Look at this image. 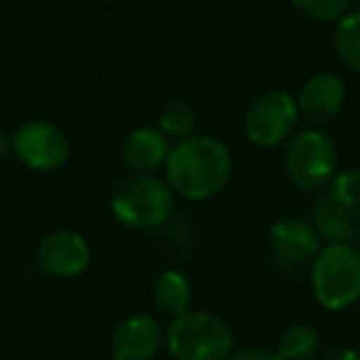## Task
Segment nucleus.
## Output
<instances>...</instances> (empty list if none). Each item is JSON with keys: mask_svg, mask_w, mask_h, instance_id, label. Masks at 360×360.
I'll return each instance as SVG.
<instances>
[{"mask_svg": "<svg viewBox=\"0 0 360 360\" xmlns=\"http://www.w3.org/2000/svg\"><path fill=\"white\" fill-rule=\"evenodd\" d=\"M232 153L217 136L195 134L170 146L165 160V183L175 195L200 202L227 188L232 178Z\"/></svg>", "mask_w": 360, "mask_h": 360, "instance_id": "obj_1", "label": "nucleus"}, {"mask_svg": "<svg viewBox=\"0 0 360 360\" xmlns=\"http://www.w3.org/2000/svg\"><path fill=\"white\" fill-rule=\"evenodd\" d=\"M309 222L328 245H353L360 240V168H345L319 191Z\"/></svg>", "mask_w": 360, "mask_h": 360, "instance_id": "obj_2", "label": "nucleus"}, {"mask_svg": "<svg viewBox=\"0 0 360 360\" xmlns=\"http://www.w3.org/2000/svg\"><path fill=\"white\" fill-rule=\"evenodd\" d=\"M109 207L121 225L134 230H155L173 217L175 193L158 175L131 173L111 191Z\"/></svg>", "mask_w": 360, "mask_h": 360, "instance_id": "obj_3", "label": "nucleus"}, {"mask_svg": "<svg viewBox=\"0 0 360 360\" xmlns=\"http://www.w3.org/2000/svg\"><path fill=\"white\" fill-rule=\"evenodd\" d=\"M165 345L173 360H227L235 350V335L220 316L188 311L170 321Z\"/></svg>", "mask_w": 360, "mask_h": 360, "instance_id": "obj_4", "label": "nucleus"}, {"mask_svg": "<svg viewBox=\"0 0 360 360\" xmlns=\"http://www.w3.org/2000/svg\"><path fill=\"white\" fill-rule=\"evenodd\" d=\"M311 291L328 311H343L360 301V250L355 245H326L314 257Z\"/></svg>", "mask_w": 360, "mask_h": 360, "instance_id": "obj_5", "label": "nucleus"}, {"mask_svg": "<svg viewBox=\"0 0 360 360\" xmlns=\"http://www.w3.org/2000/svg\"><path fill=\"white\" fill-rule=\"evenodd\" d=\"M284 173L291 186L304 193H319L338 173V146L333 136L321 129L296 131L286 141Z\"/></svg>", "mask_w": 360, "mask_h": 360, "instance_id": "obj_6", "label": "nucleus"}, {"mask_svg": "<svg viewBox=\"0 0 360 360\" xmlns=\"http://www.w3.org/2000/svg\"><path fill=\"white\" fill-rule=\"evenodd\" d=\"M299 124L296 96L284 89L262 91L245 111V136L259 148H276L289 141Z\"/></svg>", "mask_w": 360, "mask_h": 360, "instance_id": "obj_7", "label": "nucleus"}, {"mask_svg": "<svg viewBox=\"0 0 360 360\" xmlns=\"http://www.w3.org/2000/svg\"><path fill=\"white\" fill-rule=\"evenodd\" d=\"M13 153L32 170L50 173L70 160L72 143L65 129L47 119H30L13 134Z\"/></svg>", "mask_w": 360, "mask_h": 360, "instance_id": "obj_8", "label": "nucleus"}, {"mask_svg": "<svg viewBox=\"0 0 360 360\" xmlns=\"http://www.w3.org/2000/svg\"><path fill=\"white\" fill-rule=\"evenodd\" d=\"M37 264L42 271L60 279L79 276L91 262V247L84 235L75 230H52L37 245Z\"/></svg>", "mask_w": 360, "mask_h": 360, "instance_id": "obj_9", "label": "nucleus"}, {"mask_svg": "<svg viewBox=\"0 0 360 360\" xmlns=\"http://www.w3.org/2000/svg\"><path fill=\"white\" fill-rule=\"evenodd\" d=\"M163 343V326L155 316L131 314L111 330L109 353L114 360H150Z\"/></svg>", "mask_w": 360, "mask_h": 360, "instance_id": "obj_10", "label": "nucleus"}, {"mask_svg": "<svg viewBox=\"0 0 360 360\" xmlns=\"http://www.w3.org/2000/svg\"><path fill=\"white\" fill-rule=\"evenodd\" d=\"M345 91H348L345 82L335 72H314L301 84V91L296 96L299 116H304L311 124H326V121L335 119L345 104Z\"/></svg>", "mask_w": 360, "mask_h": 360, "instance_id": "obj_11", "label": "nucleus"}, {"mask_svg": "<svg viewBox=\"0 0 360 360\" xmlns=\"http://www.w3.org/2000/svg\"><path fill=\"white\" fill-rule=\"evenodd\" d=\"M269 247L284 264H301L321 252V237L304 217H281L269 227Z\"/></svg>", "mask_w": 360, "mask_h": 360, "instance_id": "obj_12", "label": "nucleus"}, {"mask_svg": "<svg viewBox=\"0 0 360 360\" xmlns=\"http://www.w3.org/2000/svg\"><path fill=\"white\" fill-rule=\"evenodd\" d=\"M170 153V141L155 126H136L124 136L119 148V158L134 173H153L165 165Z\"/></svg>", "mask_w": 360, "mask_h": 360, "instance_id": "obj_13", "label": "nucleus"}, {"mask_svg": "<svg viewBox=\"0 0 360 360\" xmlns=\"http://www.w3.org/2000/svg\"><path fill=\"white\" fill-rule=\"evenodd\" d=\"M153 301L168 316H183L193 306V284L183 271L165 269L153 281Z\"/></svg>", "mask_w": 360, "mask_h": 360, "instance_id": "obj_14", "label": "nucleus"}, {"mask_svg": "<svg viewBox=\"0 0 360 360\" xmlns=\"http://www.w3.org/2000/svg\"><path fill=\"white\" fill-rule=\"evenodd\" d=\"M321 348V335L311 323H291L276 338L279 360H311Z\"/></svg>", "mask_w": 360, "mask_h": 360, "instance_id": "obj_15", "label": "nucleus"}, {"mask_svg": "<svg viewBox=\"0 0 360 360\" xmlns=\"http://www.w3.org/2000/svg\"><path fill=\"white\" fill-rule=\"evenodd\" d=\"M195 126H198V114L188 101L170 99L160 106L155 129L168 141H173V143H180V141L195 136Z\"/></svg>", "mask_w": 360, "mask_h": 360, "instance_id": "obj_16", "label": "nucleus"}, {"mask_svg": "<svg viewBox=\"0 0 360 360\" xmlns=\"http://www.w3.org/2000/svg\"><path fill=\"white\" fill-rule=\"evenodd\" d=\"M333 47L345 67L360 72V3L350 6V11L340 20H335Z\"/></svg>", "mask_w": 360, "mask_h": 360, "instance_id": "obj_17", "label": "nucleus"}, {"mask_svg": "<svg viewBox=\"0 0 360 360\" xmlns=\"http://www.w3.org/2000/svg\"><path fill=\"white\" fill-rule=\"evenodd\" d=\"M294 8L299 13H304L306 18H311V20L335 22L350 11V0H304V3L296 0Z\"/></svg>", "mask_w": 360, "mask_h": 360, "instance_id": "obj_18", "label": "nucleus"}, {"mask_svg": "<svg viewBox=\"0 0 360 360\" xmlns=\"http://www.w3.org/2000/svg\"><path fill=\"white\" fill-rule=\"evenodd\" d=\"M227 360H279V355L269 348H262V345H250V348L232 350Z\"/></svg>", "mask_w": 360, "mask_h": 360, "instance_id": "obj_19", "label": "nucleus"}, {"mask_svg": "<svg viewBox=\"0 0 360 360\" xmlns=\"http://www.w3.org/2000/svg\"><path fill=\"white\" fill-rule=\"evenodd\" d=\"M13 153V136H8L6 131H0V163Z\"/></svg>", "mask_w": 360, "mask_h": 360, "instance_id": "obj_20", "label": "nucleus"}, {"mask_svg": "<svg viewBox=\"0 0 360 360\" xmlns=\"http://www.w3.org/2000/svg\"><path fill=\"white\" fill-rule=\"evenodd\" d=\"M330 360H360V350L358 348H343L338 353H333Z\"/></svg>", "mask_w": 360, "mask_h": 360, "instance_id": "obj_21", "label": "nucleus"}, {"mask_svg": "<svg viewBox=\"0 0 360 360\" xmlns=\"http://www.w3.org/2000/svg\"><path fill=\"white\" fill-rule=\"evenodd\" d=\"M0 195H3V191H0Z\"/></svg>", "mask_w": 360, "mask_h": 360, "instance_id": "obj_22", "label": "nucleus"}]
</instances>
